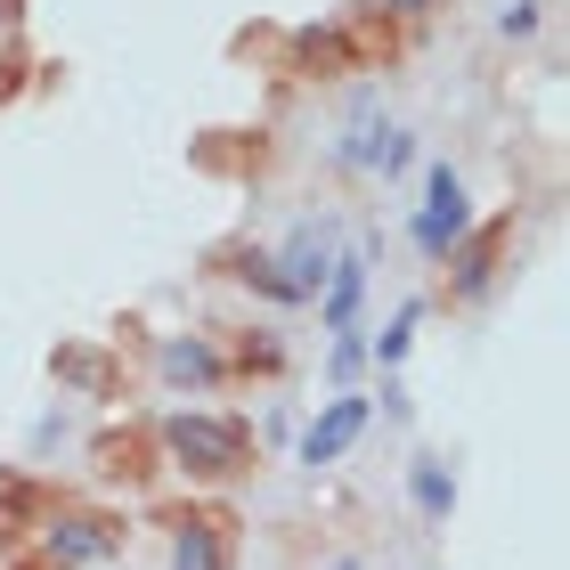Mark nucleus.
I'll list each match as a JSON object with an SVG mask.
<instances>
[{"instance_id":"1","label":"nucleus","mask_w":570,"mask_h":570,"mask_svg":"<svg viewBox=\"0 0 570 570\" xmlns=\"http://www.w3.org/2000/svg\"><path fill=\"white\" fill-rule=\"evenodd\" d=\"M155 432V456L171 464L188 489H228V481H245L253 473V424L245 416H220V407H171L164 424H147Z\"/></svg>"},{"instance_id":"2","label":"nucleus","mask_w":570,"mask_h":570,"mask_svg":"<svg viewBox=\"0 0 570 570\" xmlns=\"http://www.w3.org/2000/svg\"><path fill=\"white\" fill-rule=\"evenodd\" d=\"M416 164H424V139L407 131V122H383V90H375V82H358V90H351V107H343V131L326 139V171L392 188V179H400V171H416Z\"/></svg>"},{"instance_id":"3","label":"nucleus","mask_w":570,"mask_h":570,"mask_svg":"<svg viewBox=\"0 0 570 570\" xmlns=\"http://www.w3.org/2000/svg\"><path fill=\"white\" fill-rule=\"evenodd\" d=\"M122 513L107 505H82V498H58V505H41V522H33V562L41 570H98V562H115L122 554Z\"/></svg>"},{"instance_id":"4","label":"nucleus","mask_w":570,"mask_h":570,"mask_svg":"<svg viewBox=\"0 0 570 570\" xmlns=\"http://www.w3.org/2000/svg\"><path fill=\"white\" fill-rule=\"evenodd\" d=\"M513 253H522V213L473 220V237L440 262V302H449V309H481V302L513 277Z\"/></svg>"},{"instance_id":"5","label":"nucleus","mask_w":570,"mask_h":570,"mask_svg":"<svg viewBox=\"0 0 570 570\" xmlns=\"http://www.w3.org/2000/svg\"><path fill=\"white\" fill-rule=\"evenodd\" d=\"M473 220H481V213H473V188H464V171L449 164V155H432V164H424V204L407 213V245H416V262L440 269L464 237H473Z\"/></svg>"},{"instance_id":"6","label":"nucleus","mask_w":570,"mask_h":570,"mask_svg":"<svg viewBox=\"0 0 570 570\" xmlns=\"http://www.w3.org/2000/svg\"><path fill=\"white\" fill-rule=\"evenodd\" d=\"M147 367H155V383H164V392H188V400L228 392V351H220V334H213V326L155 334V343H147Z\"/></svg>"},{"instance_id":"7","label":"nucleus","mask_w":570,"mask_h":570,"mask_svg":"<svg viewBox=\"0 0 570 570\" xmlns=\"http://www.w3.org/2000/svg\"><path fill=\"white\" fill-rule=\"evenodd\" d=\"M343 245H351V237H343V220H334V213H302V220L269 245V262H277V277H285V294H294V309L318 302V285H326V269H334V253H343Z\"/></svg>"},{"instance_id":"8","label":"nucleus","mask_w":570,"mask_h":570,"mask_svg":"<svg viewBox=\"0 0 570 570\" xmlns=\"http://www.w3.org/2000/svg\"><path fill=\"white\" fill-rule=\"evenodd\" d=\"M367 424H375V392H334V400H318V416L294 432V464H309V473L343 464L358 440H367Z\"/></svg>"},{"instance_id":"9","label":"nucleus","mask_w":570,"mask_h":570,"mask_svg":"<svg viewBox=\"0 0 570 570\" xmlns=\"http://www.w3.org/2000/svg\"><path fill=\"white\" fill-rule=\"evenodd\" d=\"M164 570H237V522L220 505H179Z\"/></svg>"},{"instance_id":"10","label":"nucleus","mask_w":570,"mask_h":570,"mask_svg":"<svg viewBox=\"0 0 570 570\" xmlns=\"http://www.w3.org/2000/svg\"><path fill=\"white\" fill-rule=\"evenodd\" d=\"M285 73H294V82H343V73H367V66H358L351 24L334 17V24H302V33H285Z\"/></svg>"},{"instance_id":"11","label":"nucleus","mask_w":570,"mask_h":570,"mask_svg":"<svg viewBox=\"0 0 570 570\" xmlns=\"http://www.w3.org/2000/svg\"><path fill=\"white\" fill-rule=\"evenodd\" d=\"M367 285H375V245H343L334 253V269L318 285V326L326 334H351L358 309H367Z\"/></svg>"},{"instance_id":"12","label":"nucleus","mask_w":570,"mask_h":570,"mask_svg":"<svg viewBox=\"0 0 570 570\" xmlns=\"http://www.w3.org/2000/svg\"><path fill=\"white\" fill-rule=\"evenodd\" d=\"M204 269L228 277V285H245V294L269 302V309H294V294H285V277H277V262H269V245H253V237L213 245V253H204Z\"/></svg>"},{"instance_id":"13","label":"nucleus","mask_w":570,"mask_h":570,"mask_svg":"<svg viewBox=\"0 0 570 570\" xmlns=\"http://www.w3.org/2000/svg\"><path fill=\"white\" fill-rule=\"evenodd\" d=\"M49 375H58L73 400H115V383H122L107 343H58V351H49Z\"/></svg>"},{"instance_id":"14","label":"nucleus","mask_w":570,"mask_h":570,"mask_svg":"<svg viewBox=\"0 0 570 570\" xmlns=\"http://www.w3.org/2000/svg\"><path fill=\"white\" fill-rule=\"evenodd\" d=\"M407 505H416L424 530H449V513H456V464L440 456V449L407 456Z\"/></svg>"},{"instance_id":"15","label":"nucleus","mask_w":570,"mask_h":570,"mask_svg":"<svg viewBox=\"0 0 570 570\" xmlns=\"http://www.w3.org/2000/svg\"><path fill=\"white\" fill-rule=\"evenodd\" d=\"M90 473L98 481H147L155 473V432L147 424H122V432L107 424V432L90 440Z\"/></svg>"},{"instance_id":"16","label":"nucleus","mask_w":570,"mask_h":570,"mask_svg":"<svg viewBox=\"0 0 570 570\" xmlns=\"http://www.w3.org/2000/svg\"><path fill=\"white\" fill-rule=\"evenodd\" d=\"M220 351H228V383H245V375H269V383H277L285 367H294L285 334H269V326H228Z\"/></svg>"},{"instance_id":"17","label":"nucleus","mask_w":570,"mask_h":570,"mask_svg":"<svg viewBox=\"0 0 570 570\" xmlns=\"http://www.w3.org/2000/svg\"><path fill=\"white\" fill-rule=\"evenodd\" d=\"M432 318V294H407L392 318H383V334H367V367L375 375H400L407 367V351H416V326Z\"/></svg>"},{"instance_id":"18","label":"nucleus","mask_w":570,"mask_h":570,"mask_svg":"<svg viewBox=\"0 0 570 570\" xmlns=\"http://www.w3.org/2000/svg\"><path fill=\"white\" fill-rule=\"evenodd\" d=\"M358 375H367V326H351V334L326 343V383L334 392H358Z\"/></svg>"},{"instance_id":"19","label":"nucleus","mask_w":570,"mask_h":570,"mask_svg":"<svg viewBox=\"0 0 570 570\" xmlns=\"http://www.w3.org/2000/svg\"><path fill=\"white\" fill-rule=\"evenodd\" d=\"M367 9H375L383 24H392V33H424V24H432L440 9H449V0H367Z\"/></svg>"},{"instance_id":"20","label":"nucleus","mask_w":570,"mask_h":570,"mask_svg":"<svg viewBox=\"0 0 570 570\" xmlns=\"http://www.w3.org/2000/svg\"><path fill=\"white\" fill-rule=\"evenodd\" d=\"M538 24H547V9H538V0H505V9H498V41H530Z\"/></svg>"},{"instance_id":"21","label":"nucleus","mask_w":570,"mask_h":570,"mask_svg":"<svg viewBox=\"0 0 570 570\" xmlns=\"http://www.w3.org/2000/svg\"><path fill=\"white\" fill-rule=\"evenodd\" d=\"M24 73H33V58H24V41H9V49H0V107H17Z\"/></svg>"},{"instance_id":"22","label":"nucleus","mask_w":570,"mask_h":570,"mask_svg":"<svg viewBox=\"0 0 570 570\" xmlns=\"http://www.w3.org/2000/svg\"><path fill=\"white\" fill-rule=\"evenodd\" d=\"M24 41V0H0V49Z\"/></svg>"},{"instance_id":"23","label":"nucleus","mask_w":570,"mask_h":570,"mask_svg":"<svg viewBox=\"0 0 570 570\" xmlns=\"http://www.w3.org/2000/svg\"><path fill=\"white\" fill-rule=\"evenodd\" d=\"M318 570H367V562H358V554H326Z\"/></svg>"}]
</instances>
